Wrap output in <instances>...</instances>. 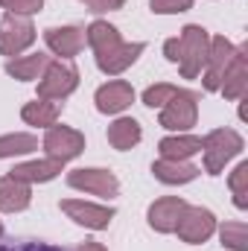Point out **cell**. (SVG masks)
<instances>
[{
    "mask_svg": "<svg viewBox=\"0 0 248 251\" xmlns=\"http://www.w3.org/2000/svg\"><path fill=\"white\" fill-rule=\"evenodd\" d=\"M246 140L240 131L234 128H213L201 137V152H204V173L207 176H219L225 170V164L231 158H237L243 152Z\"/></svg>",
    "mask_w": 248,
    "mask_h": 251,
    "instance_id": "1",
    "label": "cell"
},
{
    "mask_svg": "<svg viewBox=\"0 0 248 251\" xmlns=\"http://www.w3.org/2000/svg\"><path fill=\"white\" fill-rule=\"evenodd\" d=\"M207 50H210V32L198 24H187L178 35V70L184 79L201 76Z\"/></svg>",
    "mask_w": 248,
    "mask_h": 251,
    "instance_id": "2",
    "label": "cell"
},
{
    "mask_svg": "<svg viewBox=\"0 0 248 251\" xmlns=\"http://www.w3.org/2000/svg\"><path fill=\"white\" fill-rule=\"evenodd\" d=\"M181 243L190 246H201L207 243L213 234H216V216L213 210L207 207H198V204H184V210L178 213V222H175V231Z\"/></svg>",
    "mask_w": 248,
    "mask_h": 251,
    "instance_id": "3",
    "label": "cell"
},
{
    "mask_svg": "<svg viewBox=\"0 0 248 251\" xmlns=\"http://www.w3.org/2000/svg\"><path fill=\"white\" fill-rule=\"evenodd\" d=\"M79 88V70L70 62H50L47 70L41 73L38 79V100H53V102H62L64 97H70L73 91Z\"/></svg>",
    "mask_w": 248,
    "mask_h": 251,
    "instance_id": "4",
    "label": "cell"
},
{
    "mask_svg": "<svg viewBox=\"0 0 248 251\" xmlns=\"http://www.w3.org/2000/svg\"><path fill=\"white\" fill-rule=\"evenodd\" d=\"M196 120H198V94H196V91L178 88V91L167 100V105L161 108V126L170 128V131H175V134L193 128Z\"/></svg>",
    "mask_w": 248,
    "mask_h": 251,
    "instance_id": "5",
    "label": "cell"
},
{
    "mask_svg": "<svg viewBox=\"0 0 248 251\" xmlns=\"http://www.w3.org/2000/svg\"><path fill=\"white\" fill-rule=\"evenodd\" d=\"M35 41V24L26 15L6 12L0 18V56H21Z\"/></svg>",
    "mask_w": 248,
    "mask_h": 251,
    "instance_id": "6",
    "label": "cell"
},
{
    "mask_svg": "<svg viewBox=\"0 0 248 251\" xmlns=\"http://www.w3.org/2000/svg\"><path fill=\"white\" fill-rule=\"evenodd\" d=\"M67 184L73 190H82V193H91V196H102V199H111V196L120 193L117 176L108 173V170H99V167H82V170L67 173Z\"/></svg>",
    "mask_w": 248,
    "mask_h": 251,
    "instance_id": "7",
    "label": "cell"
},
{
    "mask_svg": "<svg viewBox=\"0 0 248 251\" xmlns=\"http://www.w3.org/2000/svg\"><path fill=\"white\" fill-rule=\"evenodd\" d=\"M44 149H47V158L67 164L85 152V134L70 126H50L44 134Z\"/></svg>",
    "mask_w": 248,
    "mask_h": 251,
    "instance_id": "8",
    "label": "cell"
},
{
    "mask_svg": "<svg viewBox=\"0 0 248 251\" xmlns=\"http://www.w3.org/2000/svg\"><path fill=\"white\" fill-rule=\"evenodd\" d=\"M64 213L82 225V228H91V231H105L114 219V207H105V204H94V201H85V199H62Z\"/></svg>",
    "mask_w": 248,
    "mask_h": 251,
    "instance_id": "9",
    "label": "cell"
},
{
    "mask_svg": "<svg viewBox=\"0 0 248 251\" xmlns=\"http://www.w3.org/2000/svg\"><path fill=\"white\" fill-rule=\"evenodd\" d=\"M234 53H237V47H234L225 35L210 38V50H207V62H204V76H201L204 91H219L222 76H225L228 64L234 59Z\"/></svg>",
    "mask_w": 248,
    "mask_h": 251,
    "instance_id": "10",
    "label": "cell"
},
{
    "mask_svg": "<svg viewBox=\"0 0 248 251\" xmlns=\"http://www.w3.org/2000/svg\"><path fill=\"white\" fill-rule=\"evenodd\" d=\"M44 41H47V50L59 59H73L82 53L85 47V29L82 26H50L44 32Z\"/></svg>",
    "mask_w": 248,
    "mask_h": 251,
    "instance_id": "11",
    "label": "cell"
},
{
    "mask_svg": "<svg viewBox=\"0 0 248 251\" xmlns=\"http://www.w3.org/2000/svg\"><path fill=\"white\" fill-rule=\"evenodd\" d=\"M97 111L99 114H120L125 111L131 102H134V88L123 82V79H114V82H105L102 88H97Z\"/></svg>",
    "mask_w": 248,
    "mask_h": 251,
    "instance_id": "12",
    "label": "cell"
},
{
    "mask_svg": "<svg viewBox=\"0 0 248 251\" xmlns=\"http://www.w3.org/2000/svg\"><path fill=\"white\" fill-rule=\"evenodd\" d=\"M184 204L187 201L181 196H164V199L152 201L149 204V213H146L149 228L158 231V234H173L175 231V222H178V213L184 210Z\"/></svg>",
    "mask_w": 248,
    "mask_h": 251,
    "instance_id": "13",
    "label": "cell"
},
{
    "mask_svg": "<svg viewBox=\"0 0 248 251\" xmlns=\"http://www.w3.org/2000/svg\"><path fill=\"white\" fill-rule=\"evenodd\" d=\"M246 88H248V59H246V47H237L234 59L228 64L225 76H222V85H219V94L231 102L243 100L246 97Z\"/></svg>",
    "mask_w": 248,
    "mask_h": 251,
    "instance_id": "14",
    "label": "cell"
},
{
    "mask_svg": "<svg viewBox=\"0 0 248 251\" xmlns=\"http://www.w3.org/2000/svg\"><path fill=\"white\" fill-rule=\"evenodd\" d=\"M146 50V44L143 41H134V44H120V47H114L111 53H105V56H94L97 59V67L102 70V73H108V76H120L123 70H128L131 64L140 59V53Z\"/></svg>",
    "mask_w": 248,
    "mask_h": 251,
    "instance_id": "15",
    "label": "cell"
},
{
    "mask_svg": "<svg viewBox=\"0 0 248 251\" xmlns=\"http://www.w3.org/2000/svg\"><path fill=\"white\" fill-rule=\"evenodd\" d=\"M64 161H56V158H44V161H29V164H18L9 176L24 181V184H44V181H53L56 176H62Z\"/></svg>",
    "mask_w": 248,
    "mask_h": 251,
    "instance_id": "16",
    "label": "cell"
},
{
    "mask_svg": "<svg viewBox=\"0 0 248 251\" xmlns=\"http://www.w3.org/2000/svg\"><path fill=\"white\" fill-rule=\"evenodd\" d=\"M32 201V190L29 184L12 178V176H3L0 178V213H21L26 210Z\"/></svg>",
    "mask_w": 248,
    "mask_h": 251,
    "instance_id": "17",
    "label": "cell"
},
{
    "mask_svg": "<svg viewBox=\"0 0 248 251\" xmlns=\"http://www.w3.org/2000/svg\"><path fill=\"white\" fill-rule=\"evenodd\" d=\"M201 170L190 161H170V158H158L152 164V176L161 184H190Z\"/></svg>",
    "mask_w": 248,
    "mask_h": 251,
    "instance_id": "18",
    "label": "cell"
},
{
    "mask_svg": "<svg viewBox=\"0 0 248 251\" xmlns=\"http://www.w3.org/2000/svg\"><path fill=\"white\" fill-rule=\"evenodd\" d=\"M53 62V56L47 53H32V56H15L6 62V73L18 82H35L41 79V73L47 70V64Z\"/></svg>",
    "mask_w": 248,
    "mask_h": 251,
    "instance_id": "19",
    "label": "cell"
},
{
    "mask_svg": "<svg viewBox=\"0 0 248 251\" xmlns=\"http://www.w3.org/2000/svg\"><path fill=\"white\" fill-rule=\"evenodd\" d=\"M85 41H88V47L94 50V56H105V53H111L114 47L123 44L120 29L111 26L108 21H94V24L85 29Z\"/></svg>",
    "mask_w": 248,
    "mask_h": 251,
    "instance_id": "20",
    "label": "cell"
},
{
    "mask_svg": "<svg viewBox=\"0 0 248 251\" xmlns=\"http://www.w3.org/2000/svg\"><path fill=\"white\" fill-rule=\"evenodd\" d=\"M158 152H161V158H170V161H190L196 152H201V137L187 134V131L170 134L158 143Z\"/></svg>",
    "mask_w": 248,
    "mask_h": 251,
    "instance_id": "21",
    "label": "cell"
},
{
    "mask_svg": "<svg viewBox=\"0 0 248 251\" xmlns=\"http://www.w3.org/2000/svg\"><path fill=\"white\" fill-rule=\"evenodd\" d=\"M143 131H140V123L131 120V117H117L114 123L108 126V143L117 149V152H128L140 143Z\"/></svg>",
    "mask_w": 248,
    "mask_h": 251,
    "instance_id": "22",
    "label": "cell"
},
{
    "mask_svg": "<svg viewBox=\"0 0 248 251\" xmlns=\"http://www.w3.org/2000/svg\"><path fill=\"white\" fill-rule=\"evenodd\" d=\"M62 114V102H53V100H35V102H26L21 108V117L26 126H38V128H50L56 126Z\"/></svg>",
    "mask_w": 248,
    "mask_h": 251,
    "instance_id": "23",
    "label": "cell"
},
{
    "mask_svg": "<svg viewBox=\"0 0 248 251\" xmlns=\"http://www.w3.org/2000/svg\"><path fill=\"white\" fill-rule=\"evenodd\" d=\"M38 149V137L29 131H15L0 137V158H15V155H29Z\"/></svg>",
    "mask_w": 248,
    "mask_h": 251,
    "instance_id": "24",
    "label": "cell"
},
{
    "mask_svg": "<svg viewBox=\"0 0 248 251\" xmlns=\"http://www.w3.org/2000/svg\"><path fill=\"white\" fill-rule=\"evenodd\" d=\"M219 240L222 246L231 251H248V228L246 222H225L219 228Z\"/></svg>",
    "mask_w": 248,
    "mask_h": 251,
    "instance_id": "25",
    "label": "cell"
},
{
    "mask_svg": "<svg viewBox=\"0 0 248 251\" xmlns=\"http://www.w3.org/2000/svg\"><path fill=\"white\" fill-rule=\"evenodd\" d=\"M228 187L234 193V204H237L240 210H246L248 207V161L237 164V170H234L231 178H228Z\"/></svg>",
    "mask_w": 248,
    "mask_h": 251,
    "instance_id": "26",
    "label": "cell"
},
{
    "mask_svg": "<svg viewBox=\"0 0 248 251\" xmlns=\"http://www.w3.org/2000/svg\"><path fill=\"white\" fill-rule=\"evenodd\" d=\"M175 91H178V88H175V85H170V82L149 85V88L143 91V105H149V108H164V105H167V100H170Z\"/></svg>",
    "mask_w": 248,
    "mask_h": 251,
    "instance_id": "27",
    "label": "cell"
},
{
    "mask_svg": "<svg viewBox=\"0 0 248 251\" xmlns=\"http://www.w3.org/2000/svg\"><path fill=\"white\" fill-rule=\"evenodd\" d=\"M149 9L155 15H178L193 9V0H149Z\"/></svg>",
    "mask_w": 248,
    "mask_h": 251,
    "instance_id": "28",
    "label": "cell"
},
{
    "mask_svg": "<svg viewBox=\"0 0 248 251\" xmlns=\"http://www.w3.org/2000/svg\"><path fill=\"white\" fill-rule=\"evenodd\" d=\"M0 6L6 9V12H12V15H35V12H41V6H44V0H0Z\"/></svg>",
    "mask_w": 248,
    "mask_h": 251,
    "instance_id": "29",
    "label": "cell"
},
{
    "mask_svg": "<svg viewBox=\"0 0 248 251\" xmlns=\"http://www.w3.org/2000/svg\"><path fill=\"white\" fill-rule=\"evenodd\" d=\"M0 251H64L59 246H50V243H35V240H26V243H15V246H0Z\"/></svg>",
    "mask_w": 248,
    "mask_h": 251,
    "instance_id": "30",
    "label": "cell"
},
{
    "mask_svg": "<svg viewBox=\"0 0 248 251\" xmlns=\"http://www.w3.org/2000/svg\"><path fill=\"white\" fill-rule=\"evenodd\" d=\"M91 12H97V15H102V12H117V9H123L125 0H82Z\"/></svg>",
    "mask_w": 248,
    "mask_h": 251,
    "instance_id": "31",
    "label": "cell"
},
{
    "mask_svg": "<svg viewBox=\"0 0 248 251\" xmlns=\"http://www.w3.org/2000/svg\"><path fill=\"white\" fill-rule=\"evenodd\" d=\"M76 251H108V249H105V246H99V243H82Z\"/></svg>",
    "mask_w": 248,
    "mask_h": 251,
    "instance_id": "32",
    "label": "cell"
},
{
    "mask_svg": "<svg viewBox=\"0 0 248 251\" xmlns=\"http://www.w3.org/2000/svg\"><path fill=\"white\" fill-rule=\"evenodd\" d=\"M0 237H3V222H0Z\"/></svg>",
    "mask_w": 248,
    "mask_h": 251,
    "instance_id": "33",
    "label": "cell"
}]
</instances>
